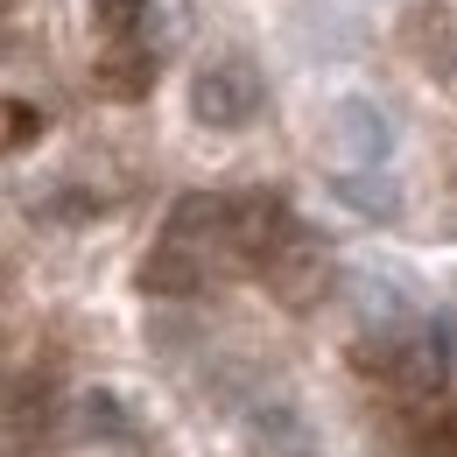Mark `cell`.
Listing matches in <instances>:
<instances>
[{"label": "cell", "mask_w": 457, "mask_h": 457, "mask_svg": "<svg viewBox=\"0 0 457 457\" xmlns=\"http://www.w3.org/2000/svg\"><path fill=\"white\" fill-rule=\"evenodd\" d=\"M246 451H253V457H303V451H310V436H303V415H295L288 401L253 408V415H246Z\"/></svg>", "instance_id": "6"}, {"label": "cell", "mask_w": 457, "mask_h": 457, "mask_svg": "<svg viewBox=\"0 0 457 457\" xmlns=\"http://www.w3.org/2000/svg\"><path fill=\"white\" fill-rule=\"evenodd\" d=\"M92 21H99L113 43H134L141 21H148V0H92Z\"/></svg>", "instance_id": "12"}, {"label": "cell", "mask_w": 457, "mask_h": 457, "mask_svg": "<svg viewBox=\"0 0 457 457\" xmlns=\"http://www.w3.org/2000/svg\"><path fill=\"white\" fill-rule=\"evenodd\" d=\"M401 43H408V57L422 63H451L457 71V21L444 0H415L408 7V21H401Z\"/></svg>", "instance_id": "5"}, {"label": "cell", "mask_w": 457, "mask_h": 457, "mask_svg": "<svg viewBox=\"0 0 457 457\" xmlns=\"http://www.w3.org/2000/svg\"><path fill=\"white\" fill-rule=\"evenodd\" d=\"M261 275H268V288L282 295L288 310H310V303L331 288V253H324L317 239H288V246L268 261V268H261Z\"/></svg>", "instance_id": "4"}, {"label": "cell", "mask_w": 457, "mask_h": 457, "mask_svg": "<svg viewBox=\"0 0 457 457\" xmlns=\"http://www.w3.org/2000/svg\"><path fill=\"white\" fill-rule=\"evenodd\" d=\"M338 197L352 212H366V219H395V190L373 183V176H338Z\"/></svg>", "instance_id": "13"}, {"label": "cell", "mask_w": 457, "mask_h": 457, "mask_svg": "<svg viewBox=\"0 0 457 457\" xmlns=\"http://www.w3.org/2000/svg\"><path fill=\"white\" fill-rule=\"evenodd\" d=\"M71 422H78V436H85V444H113V451H134V422H127V408H120L106 387L78 395Z\"/></svg>", "instance_id": "9"}, {"label": "cell", "mask_w": 457, "mask_h": 457, "mask_svg": "<svg viewBox=\"0 0 457 457\" xmlns=\"http://www.w3.org/2000/svg\"><path fill=\"white\" fill-rule=\"evenodd\" d=\"M331 120H338V148H352L359 162H387V148H395V127H387V113H380V106H366V99H345Z\"/></svg>", "instance_id": "7"}, {"label": "cell", "mask_w": 457, "mask_h": 457, "mask_svg": "<svg viewBox=\"0 0 457 457\" xmlns=\"http://www.w3.org/2000/svg\"><path fill=\"white\" fill-rule=\"evenodd\" d=\"M43 429H50V380L43 373H14V387H7V444L21 451Z\"/></svg>", "instance_id": "10"}, {"label": "cell", "mask_w": 457, "mask_h": 457, "mask_svg": "<svg viewBox=\"0 0 457 457\" xmlns=\"http://www.w3.org/2000/svg\"><path fill=\"white\" fill-rule=\"evenodd\" d=\"M57 219H99V197H85V190H63V197H57Z\"/></svg>", "instance_id": "15"}, {"label": "cell", "mask_w": 457, "mask_h": 457, "mask_svg": "<svg viewBox=\"0 0 457 457\" xmlns=\"http://www.w3.org/2000/svg\"><path fill=\"white\" fill-rule=\"evenodd\" d=\"M295 226H288V204L275 190H246V197H232V261H246V268H268L275 253H282Z\"/></svg>", "instance_id": "2"}, {"label": "cell", "mask_w": 457, "mask_h": 457, "mask_svg": "<svg viewBox=\"0 0 457 457\" xmlns=\"http://www.w3.org/2000/svg\"><path fill=\"white\" fill-rule=\"evenodd\" d=\"M148 85H155V57L141 43H113L99 57V92L106 99H148Z\"/></svg>", "instance_id": "11"}, {"label": "cell", "mask_w": 457, "mask_h": 457, "mask_svg": "<svg viewBox=\"0 0 457 457\" xmlns=\"http://www.w3.org/2000/svg\"><path fill=\"white\" fill-rule=\"evenodd\" d=\"M190 113L204 120V127H219V134L246 127V120L261 113V71H253L246 57L204 63V71L190 78Z\"/></svg>", "instance_id": "1"}, {"label": "cell", "mask_w": 457, "mask_h": 457, "mask_svg": "<svg viewBox=\"0 0 457 457\" xmlns=\"http://www.w3.org/2000/svg\"><path fill=\"white\" fill-rule=\"evenodd\" d=\"M29 141H43V113L29 99H7V148H29Z\"/></svg>", "instance_id": "14"}, {"label": "cell", "mask_w": 457, "mask_h": 457, "mask_svg": "<svg viewBox=\"0 0 457 457\" xmlns=\"http://www.w3.org/2000/svg\"><path fill=\"white\" fill-rule=\"evenodd\" d=\"M162 239L183 246V253H197V261L219 253V246H232V197H219V190H190V197H176Z\"/></svg>", "instance_id": "3"}, {"label": "cell", "mask_w": 457, "mask_h": 457, "mask_svg": "<svg viewBox=\"0 0 457 457\" xmlns=\"http://www.w3.org/2000/svg\"><path fill=\"white\" fill-rule=\"evenodd\" d=\"M134 282H141V295H197V288H204V261L162 239V246L141 261V275H134Z\"/></svg>", "instance_id": "8"}]
</instances>
